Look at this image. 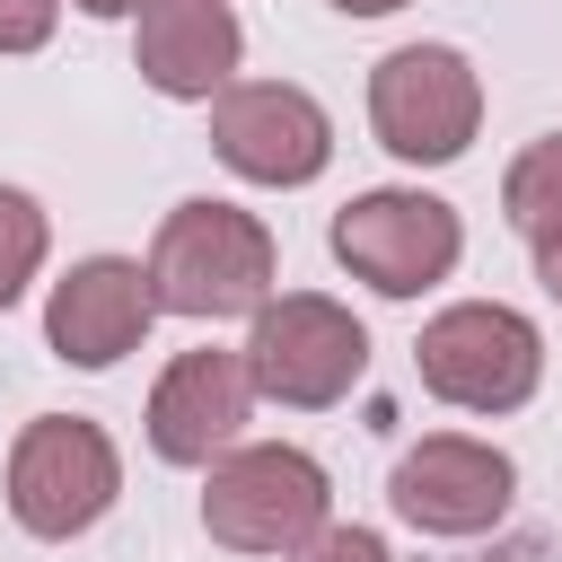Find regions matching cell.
Here are the masks:
<instances>
[{
  "label": "cell",
  "instance_id": "15",
  "mask_svg": "<svg viewBox=\"0 0 562 562\" xmlns=\"http://www.w3.org/2000/svg\"><path fill=\"white\" fill-rule=\"evenodd\" d=\"M53 18H61V0H0V53H35L53 35Z\"/></svg>",
  "mask_w": 562,
  "mask_h": 562
},
{
  "label": "cell",
  "instance_id": "16",
  "mask_svg": "<svg viewBox=\"0 0 562 562\" xmlns=\"http://www.w3.org/2000/svg\"><path fill=\"white\" fill-rule=\"evenodd\" d=\"M290 562H386V544H378L369 527H325V536H307Z\"/></svg>",
  "mask_w": 562,
  "mask_h": 562
},
{
  "label": "cell",
  "instance_id": "14",
  "mask_svg": "<svg viewBox=\"0 0 562 562\" xmlns=\"http://www.w3.org/2000/svg\"><path fill=\"white\" fill-rule=\"evenodd\" d=\"M44 211H35V193H18V184H0V307H18L26 299V281H35V263H44Z\"/></svg>",
  "mask_w": 562,
  "mask_h": 562
},
{
  "label": "cell",
  "instance_id": "4",
  "mask_svg": "<svg viewBox=\"0 0 562 562\" xmlns=\"http://www.w3.org/2000/svg\"><path fill=\"white\" fill-rule=\"evenodd\" d=\"M413 369L457 413H518L536 395V378H544V334L501 299H457V307H439L422 325Z\"/></svg>",
  "mask_w": 562,
  "mask_h": 562
},
{
  "label": "cell",
  "instance_id": "3",
  "mask_svg": "<svg viewBox=\"0 0 562 562\" xmlns=\"http://www.w3.org/2000/svg\"><path fill=\"white\" fill-rule=\"evenodd\" d=\"M237 351H246L255 395H272V404H290V413L342 404V395L360 386V369H369L360 316H351L342 299H325V290H281V299H263Z\"/></svg>",
  "mask_w": 562,
  "mask_h": 562
},
{
  "label": "cell",
  "instance_id": "1",
  "mask_svg": "<svg viewBox=\"0 0 562 562\" xmlns=\"http://www.w3.org/2000/svg\"><path fill=\"white\" fill-rule=\"evenodd\" d=\"M272 228L237 202H176L149 246V290L167 316H255L272 299Z\"/></svg>",
  "mask_w": 562,
  "mask_h": 562
},
{
  "label": "cell",
  "instance_id": "2",
  "mask_svg": "<svg viewBox=\"0 0 562 562\" xmlns=\"http://www.w3.org/2000/svg\"><path fill=\"white\" fill-rule=\"evenodd\" d=\"M202 527L228 553H299L307 536L334 527V483L307 448H281V439L228 448L202 483Z\"/></svg>",
  "mask_w": 562,
  "mask_h": 562
},
{
  "label": "cell",
  "instance_id": "7",
  "mask_svg": "<svg viewBox=\"0 0 562 562\" xmlns=\"http://www.w3.org/2000/svg\"><path fill=\"white\" fill-rule=\"evenodd\" d=\"M465 255V228L439 193H413V184H378V193H351L334 211V263L351 281H369L378 299H422L430 281H448Z\"/></svg>",
  "mask_w": 562,
  "mask_h": 562
},
{
  "label": "cell",
  "instance_id": "6",
  "mask_svg": "<svg viewBox=\"0 0 562 562\" xmlns=\"http://www.w3.org/2000/svg\"><path fill=\"white\" fill-rule=\"evenodd\" d=\"M483 123V79L457 44H395L369 70V132L378 149H395L404 167H448L465 158Z\"/></svg>",
  "mask_w": 562,
  "mask_h": 562
},
{
  "label": "cell",
  "instance_id": "5",
  "mask_svg": "<svg viewBox=\"0 0 562 562\" xmlns=\"http://www.w3.org/2000/svg\"><path fill=\"white\" fill-rule=\"evenodd\" d=\"M114 492H123V457H114V439L88 413H35L18 430V448H9V509H18L26 536L70 544V536H88L114 509Z\"/></svg>",
  "mask_w": 562,
  "mask_h": 562
},
{
  "label": "cell",
  "instance_id": "12",
  "mask_svg": "<svg viewBox=\"0 0 562 562\" xmlns=\"http://www.w3.org/2000/svg\"><path fill=\"white\" fill-rule=\"evenodd\" d=\"M237 53H246V35H237L228 0H149L140 9L132 61L158 97H202L211 105L220 88H237Z\"/></svg>",
  "mask_w": 562,
  "mask_h": 562
},
{
  "label": "cell",
  "instance_id": "18",
  "mask_svg": "<svg viewBox=\"0 0 562 562\" xmlns=\"http://www.w3.org/2000/svg\"><path fill=\"white\" fill-rule=\"evenodd\" d=\"M79 9H88V18H140L149 0H79Z\"/></svg>",
  "mask_w": 562,
  "mask_h": 562
},
{
  "label": "cell",
  "instance_id": "9",
  "mask_svg": "<svg viewBox=\"0 0 562 562\" xmlns=\"http://www.w3.org/2000/svg\"><path fill=\"white\" fill-rule=\"evenodd\" d=\"M211 149L246 184H316L334 158V123L290 79H237L211 97Z\"/></svg>",
  "mask_w": 562,
  "mask_h": 562
},
{
  "label": "cell",
  "instance_id": "11",
  "mask_svg": "<svg viewBox=\"0 0 562 562\" xmlns=\"http://www.w3.org/2000/svg\"><path fill=\"white\" fill-rule=\"evenodd\" d=\"M246 413H255L246 351H220V342L176 351L167 378L149 386V448H158L167 465H220V457L237 448Z\"/></svg>",
  "mask_w": 562,
  "mask_h": 562
},
{
  "label": "cell",
  "instance_id": "8",
  "mask_svg": "<svg viewBox=\"0 0 562 562\" xmlns=\"http://www.w3.org/2000/svg\"><path fill=\"white\" fill-rule=\"evenodd\" d=\"M509 492H518V465L492 448V439H465V430H430L395 457L386 474V501L404 527L422 536H483L509 518Z\"/></svg>",
  "mask_w": 562,
  "mask_h": 562
},
{
  "label": "cell",
  "instance_id": "13",
  "mask_svg": "<svg viewBox=\"0 0 562 562\" xmlns=\"http://www.w3.org/2000/svg\"><path fill=\"white\" fill-rule=\"evenodd\" d=\"M501 211H509V228L527 246L562 228V132H544V140L518 149V167L501 176Z\"/></svg>",
  "mask_w": 562,
  "mask_h": 562
},
{
  "label": "cell",
  "instance_id": "19",
  "mask_svg": "<svg viewBox=\"0 0 562 562\" xmlns=\"http://www.w3.org/2000/svg\"><path fill=\"white\" fill-rule=\"evenodd\" d=\"M342 18H386V9H404V0H334Z\"/></svg>",
  "mask_w": 562,
  "mask_h": 562
},
{
  "label": "cell",
  "instance_id": "10",
  "mask_svg": "<svg viewBox=\"0 0 562 562\" xmlns=\"http://www.w3.org/2000/svg\"><path fill=\"white\" fill-rule=\"evenodd\" d=\"M149 325H158V290H149V263L132 255H88L44 299V342L70 369H114L123 351H140Z\"/></svg>",
  "mask_w": 562,
  "mask_h": 562
},
{
  "label": "cell",
  "instance_id": "17",
  "mask_svg": "<svg viewBox=\"0 0 562 562\" xmlns=\"http://www.w3.org/2000/svg\"><path fill=\"white\" fill-rule=\"evenodd\" d=\"M536 281H544V299H562V228L536 237Z\"/></svg>",
  "mask_w": 562,
  "mask_h": 562
}]
</instances>
